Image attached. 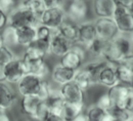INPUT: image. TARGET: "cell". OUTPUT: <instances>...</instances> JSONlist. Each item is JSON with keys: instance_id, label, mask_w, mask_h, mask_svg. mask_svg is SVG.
<instances>
[{"instance_id": "53", "label": "cell", "mask_w": 133, "mask_h": 121, "mask_svg": "<svg viewBox=\"0 0 133 121\" xmlns=\"http://www.w3.org/2000/svg\"><path fill=\"white\" fill-rule=\"evenodd\" d=\"M26 121H27V120H26Z\"/></svg>"}, {"instance_id": "18", "label": "cell", "mask_w": 133, "mask_h": 121, "mask_svg": "<svg viewBox=\"0 0 133 121\" xmlns=\"http://www.w3.org/2000/svg\"><path fill=\"white\" fill-rule=\"evenodd\" d=\"M56 31L61 35H63L71 43H78L79 39V25L71 20H65L63 24L56 29Z\"/></svg>"}, {"instance_id": "20", "label": "cell", "mask_w": 133, "mask_h": 121, "mask_svg": "<svg viewBox=\"0 0 133 121\" xmlns=\"http://www.w3.org/2000/svg\"><path fill=\"white\" fill-rule=\"evenodd\" d=\"M92 7L97 17H113L116 5L113 0H93Z\"/></svg>"}, {"instance_id": "17", "label": "cell", "mask_w": 133, "mask_h": 121, "mask_svg": "<svg viewBox=\"0 0 133 121\" xmlns=\"http://www.w3.org/2000/svg\"><path fill=\"white\" fill-rule=\"evenodd\" d=\"M37 39V25L25 26L17 29V45L28 47Z\"/></svg>"}, {"instance_id": "8", "label": "cell", "mask_w": 133, "mask_h": 121, "mask_svg": "<svg viewBox=\"0 0 133 121\" xmlns=\"http://www.w3.org/2000/svg\"><path fill=\"white\" fill-rule=\"evenodd\" d=\"M66 11L62 6L54 8H46L39 20V24L47 26L53 30H56L63 22L66 20Z\"/></svg>"}, {"instance_id": "26", "label": "cell", "mask_w": 133, "mask_h": 121, "mask_svg": "<svg viewBox=\"0 0 133 121\" xmlns=\"http://www.w3.org/2000/svg\"><path fill=\"white\" fill-rule=\"evenodd\" d=\"M107 61L102 59V61H96V62H90L88 64H86L84 66V69L87 70L88 73L91 75L93 81L95 84H98V77L101 72V70L103 69V67L107 65Z\"/></svg>"}, {"instance_id": "49", "label": "cell", "mask_w": 133, "mask_h": 121, "mask_svg": "<svg viewBox=\"0 0 133 121\" xmlns=\"http://www.w3.org/2000/svg\"><path fill=\"white\" fill-rule=\"evenodd\" d=\"M113 121H119V120H113Z\"/></svg>"}, {"instance_id": "21", "label": "cell", "mask_w": 133, "mask_h": 121, "mask_svg": "<svg viewBox=\"0 0 133 121\" xmlns=\"http://www.w3.org/2000/svg\"><path fill=\"white\" fill-rule=\"evenodd\" d=\"M42 102L43 101L39 99L37 95H23L21 104L22 111L31 118H34Z\"/></svg>"}, {"instance_id": "45", "label": "cell", "mask_w": 133, "mask_h": 121, "mask_svg": "<svg viewBox=\"0 0 133 121\" xmlns=\"http://www.w3.org/2000/svg\"><path fill=\"white\" fill-rule=\"evenodd\" d=\"M4 45V43H3V39H2V34L0 33V47H2Z\"/></svg>"}, {"instance_id": "25", "label": "cell", "mask_w": 133, "mask_h": 121, "mask_svg": "<svg viewBox=\"0 0 133 121\" xmlns=\"http://www.w3.org/2000/svg\"><path fill=\"white\" fill-rule=\"evenodd\" d=\"M84 104H71V103H66L62 116L65 119V121H73L78 115H80L82 112H84Z\"/></svg>"}, {"instance_id": "6", "label": "cell", "mask_w": 133, "mask_h": 121, "mask_svg": "<svg viewBox=\"0 0 133 121\" xmlns=\"http://www.w3.org/2000/svg\"><path fill=\"white\" fill-rule=\"evenodd\" d=\"M28 73L23 59L15 58L4 66L5 81L7 83H18V81Z\"/></svg>"}, {"instance_id": "28", "label": "cell", "mask_w": 133, "mask_h": 121, "mask_svg": "<svg viewBox=\"0 0 133 121\" xmlns=\"http://www.w3.org/2000/svg\"><path fill=\"white\" fill-rule=\"evenodd\" d=\"M22 4L33 12L35 17H37L38 22L42 16V14L44 12V10L46 9L42 0H24Z\"/></svg>"}, {"instance_id": "16", "label": "cell", "mask_w": 133, "mask_h": 121, "mask_svg": "<svg viewBox=\"0 0 133 121\" xmlns=\"http://www.w3.org/2000/svg\"><path fill=\"white\" fill-rule=\"evenodd\" d=\"M130 88L132 87L126 86L124 84L118 83L117 85L113 87L108 88V94L113 103V106H119V107H124L125 102L127 100V97L129 94Z\"/></svg>"}, {"instance_id": "43", "label": "cell", "mask_w": 133, "mask_h": 121, "mask_svg": "<svg viewBox=\"0 0 133 121\" xmlns=\"http://www.w3.org/2000/svg\"><path fill=\"white\" fill-rule=\"evenodd\" d=\"M4 66L0 64V82H6L5 81V75H4Z\"/></svg>"}, {"instance_id": "3", "label": "cell", "mask_w": 133, "mask_h": 121, "mask_svg": "<svg viewBox=\"0 0 133 121\" xmlns=\"http://www.w3.org/2000/svg\"><path fill=\"white\" fill-rule=\"evenodd\" d=\"M38 22L33 12L26 6L21 4L8 14V25L14 28H22L25 26L36 25Z\"/></svg>"}, {"instance_id": "11", "label": "cell", "mask_w": 133, "mask_h": 121, "mask_svg": "<svg viewBox=\"0 0 133 121\" xmlns=\"http://www.w3.org/2000/svg\"><path fill=\"white\" fill-rule=\"evenodd\" d=\"M73 43H71L56 30H54L50 40V53H52L55 56L62 58L73 47Z\"/></svg>"}, {"instance_id": "34", "label": "cell", "mask_w": 133, "mask_h": 121, "mask_svg": "<svg viewBox=\"0 0 133 121\" xmlns=\"http://www.w3.org/2000/svg\"><path fill=\"white\" fill-rule=\"evenodd\" d=\"M52 91H53V89L50 86L49 82L44 79L43 82H42V86L40 88V91H39V93H38L37 97L39 99H41L42 101H46L50 97V94L52 93Z\"/></svg>"}, {"instance_id": "48", "label": "cell", "mask_w": 133, "mask_h": 121, "mask_svg": "<svg viewBox=\"0 0 133 121\" xmlns=\"http://www.w3.org/2000/svg\"><path fill=\"white\" fill-rule=\"evenodd\" d=\"M1 112H2V110H1V109H0V113H1Z\"/></svg>"}, {"instance_id": "37", "label": "cell", "mask_w": 133, "mask_h": 121, "mask_svg": "<svg viewBox=\"0 0 133 121\" xmlns=\"http://www.w3.org/2000/svg\"><path fill=\"white\" fill-rule=\"evenodd\" d=\"M124 108H126L128 111H130L131 113L133 112V88H130L129 94L127 97V100L125 102Z\"/></svg>"}, {"instance_id": "46", "label": "cell", "mask_w": 133, "mask_h": 121, "mask_svg": "<svg viewBox=\"0 0 133 121\" xmlns=\"http://www.w3.org/2000/svg\"><path fill=\"white\" fill-rule=\"evenodd\" d=\"M129 37H130V39H131V42H132V44H133V33H131V34L129 35Z\"/></svg>"}, {"instance_id": "12", "label": "cell", "mask_w": 133, "mask_h": 121, "mask_svg": "<svg viewBox=\"0 0 133 121\" xmlns=\"http://www.w3.org/2000/svg\"><path fill=\"white\" fill-rule=\"evenodd\" d=\"M97 38L95 24L91 22H84L79 25V39L78 44L82 45L85 49Z\"/></svg>"}, {"instance_id": "33", "label": "cell", "mask_w": 133, "mask_h": 121, "mask_svg": "<svg viewBox=\"0 0 133 121\" xmlns=\"http://www.w3.org/2000/svg\"><path fill=\"white\" fill-rule=\"evenodd\" d=\"M16 56L14 55V53L9 49L8 46L3 45L2 47H0V64L6 65L8 62H10L11 60H14Z\"/></svg>"}, {"instance_id": "5", "label": "cell", "mask_w": 133, "mask_h": 121, "mask_svg": "<svg viewBox=\"0 0 133 121\" xmlns=\"http://www.w3.org/2000/svg\"><path fill=\"white\" fill-rule=\"evenodd\" d=\"M97 37L105 41H112L120 34L116 22L113 17H97L94 22Z\"/></svg>"}, {"instance_id": "15", "label": "cell", "mask_w": 133, "mask_h": 121, "mask_svg": "<svg viewBox=\"0 0 133 121\" xmlns=\"http://www.w3.org/2000/svg\"><path fill=\"white\" fill-rule=\"evenodd\" d=\"M119 83V79L117 76L116 65L112 63H107V65L101 70L98 77V84L103 87L110 88L117 85Z\"/></svg>"}, {"instance_id": "13", "label": "cell", "mask_w": 133, "mask_h": 121, "mask_svg": "<svg viewBox=\"0 0 133 121\" xmlns=\"http://www.w3.org/2000/svg\"><path fill=\"white\" fill-rule=\"evenodd\" d=\"M88 14V5L85 0H72L66 9V17L71 21L81 22Z\"/></svg>"}, {"instance_id": "27", "label": "cell", "mask_w": 133, "mask_h": 121, "mask_svg": "<svg viewBox=\"0 0 133 121\" xmlns=\"http://www.w3.org/2000/svg\"><path fill=\"white\" fill-rule=\"evenodd\" d=\"M85 113L89 121H103L108 114V111L102 109L98 105L92 104L86 109Z\"/></svg>"}, {"instance_id": "41", "label": "cell", "mask_w": 133, "mask_h": 121, "mask_svg": "<svg viewBox=\"0 0 133 121\" xmlns=\"http://www.w3.org/2000/svg\"><path fill=\"white\" fill-rule=\"evenodd\" d=\"M45 121H65V119L63 118L62 115H58V114H55V113H52L49 112V114L47 115Z\"/></svg>"}, {"instance_id": "24", "label": "cell", "mask_w": 133, "mask_h": 121, "mask_svg": "<svg viewBox=\"0 0 133 121\" xmlns=\"http://www.w3.org/2000/svg\"><path fill=\"white\" fill-rule=\"evenodd\" d=\"M74 82L80 87L81 89H83L84 91H87L92 85H94V81L91 77V75L88 73L87 70H85L84 68H81L80 70L77 71Z\"/></svg>"}, {"instance_id": "47", "label": "cell", "mask_w": 133, "mask_h": 121, "mask_svg": "<svg viewBox=\"0 0 133 121\" xmlns=\"http://www.w3.org/2000/svg\"><path fill=\"white\" fill-rule=\"evenodd\" d=\"M129 121H133V117H132V118H131V119H130Z\"/></svg>"}, {"instance_id": "42", "label": "cell", "mask_w": 133, "mask_h": 121, "mask_svg": "<svg viewBox=\"0 0 133 121\" xmlns=\"http://www.w3.org/2000/svg\"><path fill=\"white\" fill-rule=\"evenodd\" d=\"M73 121H89V119H88V117H87V115H86V113L84 111L80 115H78Z\"/></svg>"}, {"instance_id": "22", "label": "cell", "mask_w": 133, "mask_h": 121, "mask_svg": "<svg viewBox=\"0 0 133 121\" xmlns=\"http://www.w3.org/2000/svg\"><path fill=\"white\" fill-rule=\"evenodd\" d=\"M17 97L6 82H0V109L5 111L15 104Z\"/></svg>"}, {"instance_id": "2", "label": "cell", "mask_w": 133, "mask_h": 121, "mask_svg": "<svg viewBox=\"0 0 133 121\" xmlns=\"http://www.w3.org/2000/svg\"><path fill=\"white\" fill-rule=\"evenodd\" d=\"M46 54L30 45L26 47L23 60L25 62L28 73L37 75L41 78H45L50 72L49 66L45 61Z\"/></svg>"}, {"instance_id": "23", "label": "cell", "mask_w": 133, "mask_h": 121, "mask_svg": "<svg viewBox=\"0 0 133 121\" xmlns=\"http://www.w3.org/2000/svg\"><path fill=\"white\" fill-rule=\"evenodd\" d=\"M45 102H46V104H47L48 108H49L50 112L58 114V115H62L63 109H64V107L66 105V101L64 100V98L61 94L59 90L55 91L53 89L52 93L50 94V97Z\"/></svg>"}, {"instance_id": "7", "label": "cell", "mask_w": 133, "mask_h": 121, "mask_svg": "<svg viewBox=\"0 0 133 121\" xmlns=\"http://www.w3.org/2000/svg\"><path fill=\"white\" fill-rule=\"evenodd\" d=\"M43 80L37 75L27 73L17 83L18 92L22 95H38Z\"/></svg>"}, {"instance_id": "14", "label": "cell", "mask_w": 133, "mask_h": 121, "mask_svg": "<svg viewBox=\"0 0 133 121\" xmlns=\"http://www.w3.org/2000/svg\"><path fill=\"white\" fill-rule=\"evenodd\" d=\"M77 71L74 69H71L69 67L64 66L63 64H57L54 66V68L51 71V77L54 82H56L59 85L66 84L68 82L74 81Z\"/></svg>"}, {"instance_id": "29", "label": "cell", "mask_w": 133, "mask_h": 121, "mask_svg": "<svg viewBox=\"0 0 133 121\" xmlns=\"http://www.w3.org/2000/svg\"><path fill=\"white\" fill-rule=\"evenodd\" d=\"M108 42L109 41H105L103 39H100V38H96L88 47H87V52L94 54L95 56H99L102 59L103 56V53H104V50L107 48V45H108Z\"/></svg>"}, {"instance_id": "9", "label": "cell", "mask_w": 133, "mask_h": 121, "mask_svg": "<svg viewBox=\"0 0 133 121\" xmlns=\"http://www.w3.org/2000/svg\"><path fill=\"white\" fill-rule=\"evenodd\" d=\"M85 60V50L83 46H73L65 55L61 58V64L76 71L82 68Z\"/></svg>"}, {"instance_id": "31", "label": "cell", "mask_w": 133, "mask_h": 121, "mask_svg": "<svg viewBox=\"0 0 133 121\" xmlns=\"http://www.w3.org/2000/svg\"><path fill=\"white\" fill-rule=\"evenodd\" d=\"M2 34V39H3V43L6 46H14V45H17V29L11 27V26H7Z\"/></svg>"}, {"instance_id": "10", "label": "cell", "mask_w": 133, "mask_h": 121, "mask_svg": "<svg viewBox=\"0 0 133 121\" xmlns=\"http://www.w3.org/2000/svg\"><path fill=\"white\" fill-rule=\"evenodd\" d=\"M59 92L63 95L66 103L71 104H84L85 102V92L74 81L68 82L59 87Z\"/></svg>"}, {"instance_id": "19", "label": "cell", "mask_w": 133, "mask_h": 121, "mask_svg": "<svg viewBox=\"0 0 133 121\" xmlns=\"http://www.w3.org/2000/svg\"><path fill=\"white\" fill-rule=\"evenodd\" d=\"M119 83L133 88V64L132 62H123L116 65Z\"/></svg>"}, {"instance_id": "30", "label": "cell", "mask_w": 133, "mask_h": 121, "mask_svg": "<svg viewBox=\"0 0 133 121\" xmlns=\"http://www.w3.org/2000/svg\"><path fill=\"white\" fill-rule=\"evenodd\" d=\"M112 116L114 117L115 120L119 121H129L132 118V113L128 111L124 107H119V106H113L110 111H109Z\"/></svg>"}, {"instance_id": "35", "label": "cell", "mask_w": 133, "mask_h": 121, "mask_svg": "<svg viewBox=\"0 0 133 121\" xmlns=\"http://www.w3.org/2000/svg\"><path fill=\"white\" fill-rule=\"evenodd\" d=\"M95 104L98 105L99 107H101L102 109H104L105 111H110V109L113 107V103H112V101H111L108 92L100 94L99 97L97 98Z\"/></svg>"}, {"instance_id": "39", "label": "cell", "mask_w": 133, "mask_h": 121, "mask_svg": "<svg viewBox=\"0 0 133 121\" xmlns=\"http://www.w3.org/2000/svg\"><path fill=\"white\" fill-rule=\"evenodd\" d=\"M45 8H54L61 6L63 0H42Z\"/></svg>"}, {"instance_id": "32", "label": "cell", "mask_w": 133, "mask_h": 121, "mask_svg": "<svg viewBox=\"0 0 133 121\" xmlns=\"http://www.w3.org/2000/svg\"><path fill=\"white\" fill-rule=\"evenodd\" d=\"M54 30L51 29L47 26H44L42 24L37 25V38L41 39V40H45V41H50L51 37L53 35Z\"/></svg>"}, {"instance_id": "1", "label": "cell", "mask_w": 133, "mask_h": 121, "mask_svg": "<svg viewBox=\"0 0 133 121\" xmlns=\"http://www.w3.org/2000/svg\"><path fill=\"white\" fill-rule=\"evenodd\" d=\"M103 60L112 64L133 62V44L128 35L119 34L115 39L108 42Z\"/></svg>"}, {"instance_id": "52", "label": "cell", "mask_w": 133, "mask_h": 121, "mask_svg": "<svg viewBox=\"0 0 133 121\" xmlns=\"http://www.w3.org/2000/svg\"><path fill=\"white\" fill-rule=\"evenodd\" d=\"M132 64H133V62H132Z\"/></svg>"}, {"instance_id": "38", "label": "cell", "mask_w": 133, "mask_h": 121, "mask_svg": "<svg viewBox=\"0 0 133 121\" xmlns=\"http://www.w3.org/2000/svg\"><path fill=\"white\" fill-rule=\"evenodd\" d=\"M116 6H124L133 10V0H113Z\"/></svg>"}, {"instance_id": "50", "label": "cell", "mask_w": 133, "mask_h": 121, "mask_svg": "<svg viewBox=\"0 0 133 121\" xmlns=\"http://www.w3.org/2000/svg\"><path fill=\"white\" fill-rule=\"evenodd\" d=\"M132 117H133V112H132Z\"/></svg>"}, {"instance_id": "51", "label": "cell", "mask_w": 133, "mask_h": 121, "mask_svg": "<svg viewBox=\"0 0 133 121\" xmlns=\"http://www.w3.org/2000/svg\"><path fill=\"white\" fill-rule=\"evenodd\" d=\"M42 121H45V120H42Z\"/></svg>"}, {"instance_id": "44", "label": "cell", "mask_w": 133, "mask_h": 121, "mask_svg": "<svg viewBox=\"0 0 133 121\" xmlns=\"http://www.w3.org/2000/svg\"><path fill=\"white\" fill-rule=\"evenodd\" d=\"M0 121H11L10 120V118H9V116L6 114V113H4L3 111L0 113Z\"/></svg>"}, {"instance_id": "4", "label": "cell", "mask_w": 133, "mask_h": 121, "mask_svg": "<svg viewBox=\"0 0 133 121\" xmlns=\"http://www.w3.org/2000/svg\"><path fill=\"white\" fill-rule=\"evenodd\" d=\"M113 18L116 22L120 34L130 35L133 33V10L124 6H116Z\"/></svg>"}, {"instance_id": "36", "label": "cell", "mask_w": 133, "mask_h": 121, "mask_svg": "<svg viewBox=\"0 0 133 121\" xmlns=\"http://www.w3.org/2000/svg\"><path fill=\"white\" fill-rule=\"evenodd\" d=\"M17 0H0V8L6 14H9L12 9L16 8Z\"/></svg>"}, {"instance_id": "40", "label": "cell", "mask_w": 133, "mask_h": 121, "mask_svg": "<svg viewBox=\"0 0 133 121\" xmlns=\"http://www.w3.org/2000/svg\"><path fill=\"white\" fill-rule=\"evenodd\" d=\"M8 24V15L0 8V30Z\"/></svg>"}]
</instances>
